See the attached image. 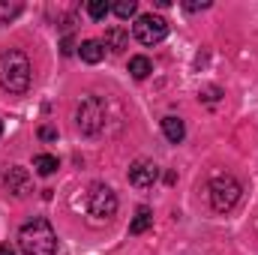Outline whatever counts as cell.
Returning a JSON list of instances; mask_svg holds the SVG:
<instances>
[{
    "label": "cell",
    "mask_w": 258,
    "mask_h": 255,
    "mask_svg": "<svg viewBox=\"0 0 258 255\" xmlns=\"http://www.w3.org/2000/svg\"><path fill=\"white\" fill-rule=\"evenodd\" d=\"M18 246L24 255H54L57 252V234L48 219L36 216L33 222L21 225L18 231Z\"/></svg>",
    "instance_id": "obj_1"
},
{
    "label": "cell",
    "mask_w": 258,
    "mask_h": 255,
    "mask_svg": "<svg viewBox=\"0 0 258 255\" xmlns=\"http://www.w3.org/2000/svg\"><path fill=\"white\" fill-rule=\"evenodd\" d=\"M0 87L9 93H24L30 87V60L24 51L9 48L0 54Z\"/></svg>",
    "instance_id": "obj_2"
},
{
    "label": "cell",
    "mask_w": 258,
    "mask_h": 255,
    "mask_svg": "<svg viewBox=\"0 0 258 255\" xmlns=\"http://www.w3.org/2000/svg\"><path fill=\"white\" fill-rule=\"evenodd\" d=\"M207 192H210V207L216 210V213H228L237 201H240V183L231 177V174H219V177H213L210 180V186H207Z\"/></svg>",
    "instance_id": "obj_3"
},
{
    "label": "cell",
    "mask_w": 258,
    "mask_h": 255,
    "mask_svg": "<svg viewBox=\"0 0 258 255\" xmlns=\"http://www.w3.org/2000/svg\"><path fill=\"white\" fill-rule=\"evenodd\" d=\"M75 120H78V129L84 135H99L102 126H105V102L99 96H84L81 105H78Z\"/></svg>",
    "instance_id": "obj_4"
},
{
    "label": "cell",
    "mask_w": 258,
    "mask_h": 255,
    "mask_svg": "<svg viewBox=\"0 0 258 255\" xmlns=\"http://www.w3.org/2000/svg\"><path fill=\"white\" fill-rule=\"evenodd\" d=\"M87 210L96 222H108L114 213H117V195L111 186L105 183H93L90 192H87Z\"/></svg>",
    "instance_id": "obj_5"
},
{
    "label": "cell",
    "mask_w": 258,
    "mask_h": 255,
    "mask_svg": "<svg viewBox=\"0 0 258 255\" xmlns=\"http://www.w3.org/2000/svg\"><path fill=\"white\" fill-rule=\"evenodd\" d=\"M132 33L141 45H159L168 36V21L162 15H138V21L132 24Z\"/></svg>",
    "instance_id": "obj_6"
},
{
    "label": "cell",
    "mask_w": 258,
    "mask_h": 255,
    "mask_svg": "<svg viewBox=\"0 0 258 255\" xmlns=\"http://www.w3.org/2000/svg\"><path fill=\"white\" fill-rule=\"evenodd\" d=\"M156 177H159V168H156V162H150V159H135V162L129 165V183H132L135 189L153 186Z\"/></svg>",
    "instance_id": "obj_7"
},
{
    "label": "cell",
    "mask_w": 258,
    "mask_h": 255,
    "mask_svg": "<svg viewBox=\"0 0 258 255\" xmlns=\"http://www.w3.org/2000/svg\"><path fill=\"white\" fill-rule=\"evenodd\" d=\"M3 183H6V189L12 192V195H18V198H24V195H30V192H33V180H30L27 168H21V165L9 168V171H6V177H3Z\"/></svg>",
    "instance_id": "obj_8"
},
{
    "label": "cell",
    "mask_w": 258,
    "mask_h": 255,
    "mask_svg": "<svg viewBox=\"0 0 258 255\" xmlns=\"http://www.w3.org/2000/svg\"><path fill=\"white\" fill-rule=\"evenodd\" d=\"M102 45H105L108 51L120 54V51H123V48L129 45V33H126V27H120V24L108 27V30H105V39H102Z\"/></svg>",
    "instance_id": "obj_9"
},
{
    "label": "cell",
    "mask_w": 258,
    "mask_h": 255,
    "mask_svg": "<svg viewBox=\"0 0 258 255\" xmlns=\"http://www.w3.org/2000/svg\"><path fill=\"white\" fill-rule=\"evenodd\" d=\"M150 225H153V210H150L147 204H141V207L135 210L132 222H129V234H144Z\"/></svg>",
    "instance_id": "obj_10"
},
{
    "label": "cell",
    "mask_w": 258,
    "mask_h": 255,
    "mask_svg": "<svg viewBox=\"0 0 258 255\" xmlns=\"http://www.w3.org/2000/svg\"><path fill=\"white\" fill-rule=\"evenodd\" d=\"M78 51H81V60H84V63H99V60L105 57V45H102L99 39H84Z\"/></svg>",
    "instance_id": "obj_11"
},
{
    "label": "cell",
    "mask_w": 258,
    "mask_h": 255,
    "mask_svg": "<svg viewBox=\"0 0 258 255\" xmlns=\"http://www.w3.org/2000/svg\"><path fill=\"white\" fill-rule=\"evenodd\" d=\"M162 132H165V138H168L171 144H180L183 135H186V126H183L180 117H165V120H162Z\"/></svg>",
    "instance_id": "obj_12"
},
{
    "label": "cell",
    "mask_w": 258,
    "mask_h": 255,
    "mask_svg": "<svg viewBox=\"0 0 258 255\" xmlns=\"http://www.w3.org/2000/svg\"><path fill=\"white\" fill-rule=\"evenodd\" d=\"M33 168H36L42 177H48V174H54V171L60 168V162H57V156H51V153H39V156L33 159Z\"/></svg>",
    "instance_id": "obj_13"
},
{
    "label": "cell",
    "mask_w": 258,
    "mask_h": 255,
    "mask_svg": "<svg viewBox=\"0 0 258 255\" xmlns=\"http://www.w3.org/2000/svg\"><path fill=\"white\" fill-rule=\"evenodd\" d=\"M129 72H132V78H147L150 72H153V63L144 57V54H135V57H129Z\"/></svg>",
    "instance_id": "obj_14"
},
{
    "label": "cell",
    "mask_w": 258,
    "mask_h": 255,
    "mask_svg": "<svg viewBox=\"0 0 258 255\" xmlns=\"http://www.w3.org/2000/svg\"><path fill=\"white\" fill-rule=\"evenodd\" d=\"M108 12H111V3H105V0H90V3H87V15H90L93 21L105 18Z\"/></svg>",
    "instance_id": "obj_15"
},
{
    "label": "cell",
    "mask_w": 258,
    "mask_h": 255,
    "mask_svg": "<svg viewBox=\"0 0 258 255\" xmlns=\"http://www.w3.org/2000/svg\"><path fill=\"white\" fill-rule=\"evenodd\" d=\"M111 12H114L117 18H132V15L138 12V3H135V0H117V3L111 6Z\"/></svg>",
    "instance_id": "obj_16"
},
{
    "label": "cell",
    "mask_w": 258,
    "mask_h": 255,
    "mask_svg": "<svg viewBox=\"0 0 258 255\" xmlns=\"http://www.w3.org/2000/svg\"><path fill=\"white\" fill-rule=\"evenodd\" d=\"M198 99H201V102H207V105H216V102L222 99V90H219L216 84H210V87H201Z\"/></svg>",
    "instance_id": "obj_17"
},
{
    "label": "cell",
    "mask_w": 258,
    "mask_h": 255,
    "mask_svg": "<svg viewBox=\"0 0 258 255\" xmlns=\"http://www.w3.org/2000/svg\"><path fill=\"white\" fill-rule=\"evenodd\" d=\"M21 12V3H0V24H9Z\"/></svg>",
    "instance_id": "obj_18"
},
{
    "label": "cell",
    "mask_w": 258,
    "mask_h": 255,
    "mask_svg": "<svg viewBox=\"0 0 258 255\" xmlns=\"http://www.w3.org/2000/svg\"><path fill=\"white\" fill-rule=\"evenodd\" d=\"M39 138H42V141H54V138H57V132H54L51 126H42V129H39Z\"/></svg>",
    "instance_id": "obj_19"
},
{
    "label": "cell",
    "mask_w": 258,
    "mask_h": 255,
    "mask_svg": "<svg viewBox=\"0 0 258 255\" xmlns=\"http://www.w3.org/2000/svg\"><path fill=\"white\" fill-rule=\"evenodd\" d=\"M183 6H186L189 12H198V9H207V6H210V0H201V3H183Z\"/></svg>",
    "instance_id": "obj_20"
},
{
    "label": "cell",
    "mask_w": 258,
    "mask_h": 255,
    "mask_svg": "<svg viewBox=\"0 0 258 255\" xmlns=\"http://www.w3.org/2000/svg\"><path fill=\"white\" fill-rule=\"evenodd\" d=\"M60 51H63L66 57H69V54L75 51V45H72V39H69V36H66V39H63V45H60Z\"/></svg>",
    "instance_id": "obj_21"
},
{
    "label": "cell",
    "mask_w": 258,
    "mask_h": 255,
    "mask_svg": "<svg viewBox=\"0 0 258 255\" xmlns=\"http://www.w3.org/2000/svg\"><path fill=\"white\" fill-rule=\"evenodd\" d=\"M0 255H15V249L9 243H0Z\"/></svg>",
    "instance_id": "obj_22"
},
{
    "label": "cell",
    "mask_w": 258,
    "mask_h": 255,
    "mask_svg": "<svg viewBox=\"0 0 258 255\" xmlns=\"http://www.w3.org/2000/svg\"><path fill=\"white\" fill-rule=\"evenodd\" d=\"M0 135H3V120H0Z\"/></svg>",
    "instance_id": "obj_23"
}]
</instances>
